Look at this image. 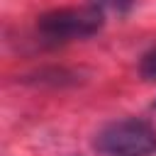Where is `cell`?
<instances>
[{
  "label": "cell",
  "instance_id": "obj_1",
  "mask_svg": "<svg viewBox=\"0 0 156 156\" xmlns=\"http://www.w3.org/2000/svg\"><path fill=\"white\" fill-rule=\"evenodd\" d=\"M100 156H151L156 154V129L136 117L105 124L95 134Z\"/></svg>",
  "mask_w": 156,
  "mask_h": 156
},
{
  "label": "cell",
  "instance_id": "obj_2",
  "mask_svg": "<svg viewBox=\"0 0 156 156\" xmlns=\"http://www.w3.org/2000/svg\"><path fill=\"white\" fill-rule=\"evenodd\" d=\"M102 12L93 5L85 7H63L39 17L37 32L46 44H66L73 39L93 37L102 24Z\"/></svg>",
  "mask_w": 156,
  "mask_h": 156
},
{
  "label": "cell",
  "instance_id": "obj_3",
  "mask_svg": "<svg viewBox=\"0 0 156 156\" xmlns=\"http://www.w3.org/2000/svg\"><path fill=\"white\" fill-rule=\"evenodd\" d=\"M90 5H93V7H98L102 15H105V12L124 15V12L134 5V0H90Z\"/></svg>",
  "mask_w": 156,
  "mask_h": 156
},
{
  "label": "cell",
  "instance_id": "obj_4",
  "mask_svg": "<svg viewBox=\"0 0 156 156\" xmlns=\"http://www.w3.org/2000/svg\"><path fill=\"white\" fill-rule=\"evenodd\" d=\"M139 71H141V76H144L146 80H154V83H156V49H151L149 54H144Z\"/></svg>",
  "mask_w": 156,
  "mask_h": 156
}]
</instances>
